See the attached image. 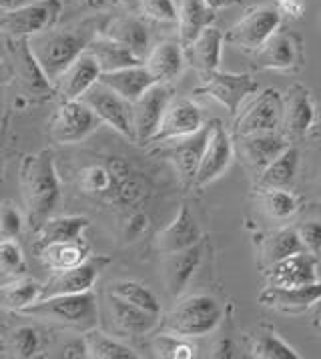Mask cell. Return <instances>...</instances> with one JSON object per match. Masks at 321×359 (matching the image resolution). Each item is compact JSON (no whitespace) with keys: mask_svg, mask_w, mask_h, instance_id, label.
Returning a JSON list of instances; mask_svg holds the SVG:
<instances>
[{"mask_svg":"<svg viewBox=\"0 0 321 359\" xmlns=\"http://www.w3.org/2000/svg\"><path fill=\"white\" fill-rule=\"evenodd\" d=\"M87 50L97 57L102 72L118 71V69H127V67H135V65H145V60L139 55H135L129 46L107 36L104 32L90 41Z\"/></svg>","mask_w":321,"mask_h":359,"instance_id":"f1b7e54d","label":"cell"},{"mask_svg":"<svg viewBox=\"0 0 321 359\" xmlns=\"http://www.w3.org/2000/svg\"><path fill=\"white\" fill-rule=\"evenodd\" d=\"M109 311L118 327L131 335H145L149 331L155 330L159 323V316L146 311L139 305L125 302L113 293H109Z\"/></svg>","mask_w":321,"mask_h":359,"instance_id":"83f0119b","label":"cell"},{"mask_svg":"<svg viewBox=\"0 0 321 359\" xmlns=\"http://www.w3.org/2000/svg\"><path fill=\"white\" fill-rule=\"evenodd\" d=\"M207 141H209V125L203 127L199 133L191 135V137H183V139L163 143L165 147L160 149L159 155L167 157L175 165V169L179 171L181 179L185 183L195 185V177H197V171H199Z\"/></svg>","mask_w":321,"mask_h":359,"instance_id":"2e32d148","label":"cell"},{"mask_svg":"<svg viewBox=\"0 0 321 359\" xmlns=\"http://www.w3.org/2000/svg\"><path fill=\"white\" fill-rule=\"evenodd\" d=\"M18 181L30 229L36 233L50 219L60 201V181L53 153L39 151L27 155L20 163Z\"/></svg>","mask_w":321,"mask_h":359,"instance_id":"6da1fadb","label":"cell"},{"mask_svg":"<svg viewBox=\"0 0 321 359\" xmlns=\"http://www.w3.org/2000/svg\"><path fill=\"white\" fill-rule=\"evenodd\" d=\"M199 239H201V229H199L195 217L187 205H181L175 219L159 233L157 245H159V251L163 255H169V253L189 249L193 245L199 243Z\"/></svg>","mask_w":321,"mask_h":359,"instance_id":"44dd1931","label":"cell"},{"mask_svg":"<svg viewBox=\"0 0 321 359\" xmlns=\"http://www.w3.org/2000/svg\"><path fill=\"white\" fill-rule=\"evenodd\" d=\"M149 217L145 213H135V215L129 219V225H127V231H125V237H127V241H135V239H139L143 233H146L149 229Z\"/></svg>","mask_w":321,"mask_h":359,"instance_id":"7dc6e473","label":"cell"},{"mask_svg":"<svg viewBox=\"0 0 321 359\" xmlns=\"http://www.w3.org/2000/svg\"><path fill=\"white\" fill-rule=\"evenodd\" d=\"M83 101L99 115L102 123L121 133L123 137H129L135 141V129H132V102L121 97L117 90L111 86L102 85L101 81L90 86L83 95Z\"/></svg>","mask_w":321,"mask_h":359,"instance_id":"30bf717a","label":"cell"},{"mask_svg":"<svg viewBox=\"0 0 321 359\" xmlns=\"http://www.w3.org/2000/svg\"><path fill=\"white\" fill-rule=\"evenodd\" d=\"M20 2H25V0H20ZM18 6H20V4H18Z\"/></svg>","mask_w":321,"mask_h":359,"instance_id":"11a10c76","label":"cell"},{"mask_svg":"<svg viewBox=\"0 0 321 359\" xmlns=\"http://www.w3.org/2000/svg\"><path fill=\"white\" fill-rule=\"evenodd\" d=\"M233 161V143L219 121H211L209 125V141L205 147L203 158L195 177V187H205L219 179L229 169Z\"/></svg>","mask_w":321,"mask_h":359,"instance_id":"4fadbf2b","label":"cell"},{"mask_svg":"<svg viewBox=\"0 0 321 359\" xmlns=\"http://www.w3.org/2000/svg\"><path fill=\"white\" fill-rule=\"evenodd\" d=\"M121 0H87L90 8H107V6H115Z\"/></svg>","mask_w":321,"mask_h":359,"instance_id":"f907efd6","label":"cell"},{"mask_svg":"<svg viewBox=\"0 0 321 359\" xmlns=\"http://www.w3.org/2000/svg\"><path fill=\"white\" fill-rule=\"evenodd\" d=\"M85 341H87L88 358L93 359H137V353L131 347L121 344L117 339L104 335L101 331L90 330L85 331Z\"/></svg>","mask_w":321,"mask_h":359,"instance_id":"d590c367","label":"cell"},{"mask_svg":"<svg viewBox=\"0 0 321 359\" xmlns=\"http://www.w3.org/2000/svg\"><path fill=\"white\" fill-rule=\"evenodd\" d=\"M173 101V88L167 83H155L143 97L132 102V129L137 143H151L159 129L160 118L169 102Z\"/></svg>","mask_w":321,"mask_h":359,"instance_id":"8fae6325","label":"cell"},{"mask_svg":"<svg viewBox=\"0 0 321 359\" xmlns=\"http://www.w3.org/2000/svg\"><path fill=\"white\" fill-rule=\"evenodd\" d=\"M6 349L13 351L15 358H34L41 351V335L34 327H18L11 333Z\"/></svg>","mask_w":321,"mask_h":359,"instance_id":"b9f144b4","label":"cell"},{"mask_svg":"<svg viewBox=\"0 0 321 359\" xmlns=\"http://www.w3.org/2000/svg\"><path fill=\"white\" fill-rule=\"evenodd\" d=\"M90 225L87 217H55L48 219L41 229L36 231V245L34 249L39 251L41 247L48 243H59V241H73L83 239V231Z\"/></svg>","mask_w":321,"mask_h":359,"instance_id":"4dcf8cb0","label":"cell"},{"mask_svg":"<svg viewBox=\"0 0 321 359\" xmlns=\"http://www.w3.org/2000/svg\"><path fill=\"white\" fill-rule=\"evenodd\" d=\"M185 48L179 41H163L149 50L145 67L157 79V83H169L177 79L185 65Z\"/></svg>","mask_w":321,"mask_h":359,"instance_id":"4316f807","label":"cell"},{"mask_svg":"<svg viewBox=\"0 0 321 359\" xmlns=\"http://www.w3.org/2000/svg\"><path fill=\"white\" fill-rule=\"evenodd\" d=\"M201 261V247L199 243L193 245L189 249L169 253L163 263V273H165V285L171 297L181 295V291L187 287L193 273L197 271Z\"/></svg>","mask_w":321,"mask_h":359,"instance_id":"d4e9b609","label":"cell"},{"mask_svg":"<svg viewBox=\"0 0 321 359\" xmlns=\"http://www.w3.org/2000/svg\"><path fill=\"white\" fill-rule=\"evenodd\" d=\"M203 85L195 88V95H207L221 102L231 115L239 113V107L251 95L259 90V85L247 72H221L213 71L203 74Z\"/></svg>","mask_w":321,"mask_h":359,"instance_id":"9c48e42d","label":"cell"},{"mask_svg":"<svg viewBox=\"0 0 321 359\" xmlns=\"http://www.w3.org/2000/svg\"><path fill=\"white\" fill-rule=\"evenodd\" d=\"M20 313L41 321H55L73 330L90 331L97 327L99 309H97V295L93 291H85V293L43 297L29 305L27 309H22Z\"/></svg>","mask_w":321,"mask_h":359,"instance_id":"3957f363","label":"cell"},{"mask_svg":"<svg viewBox=\"0 0 321 359\" xmlns=\"http://www.w3.org/2000/svg\"><path fill=\"white\" fill-rule=\"evenodd\" d=\"M297 233L303 241L306 251L320 255L321 253V223L320 221H307L303 225L297 227Z\"/></svg>","mask_w":321,"mask_h":359,"instance_id":"bcb514c9","label":"cell"},{"mask_svg":"<svg viewBox=\"0 0 321 359\" xmlns=\"http://www.w3.org/2000/svg\"><path fill=\"white\" fill-rule=\"evenodd\" d=\"M111 293L125 302L132 303V305L143 307L155 316L160 313V303L157 295L139 281H115V283H111Z\"/></svg>","mask_w":321,"mask_h":359,"instance_id":"8d00e7d4","label":"cell"},{"mask_svg":"<svg viewBox=\"0 0 321 359\" xmlns=\"http://www.w3.org/2000/svg\"><path fill=\"white\" fill-rule=\"evenodd\" d=\"M253 62L263 71H295L301 67V41L292 32H275L253 55Z\"/></svg>","mask_w":321,"mask_h":359,"instance_id":"9a60e30c","label":"cell"},{"mask_svg":"<svg viewBox=\"0 0 321 359\" xmlns=\"http://www.w3.org/2000/svg\"><path fill=\"white\" fill-rule=\"evenodd\" d=\"M267 281L269 285H278V287H295V285H309L320 281L315 255L309 251H301L269 265Z\"/></svg>","mask_w":321,"mask_h":359,"instance_id":"ffe728a7","label":"cell"},{"mask_svg":"<svg viewBox=\"0 0 321 359\" xmlns=\"http://www.w3.org/2000/svg\"><path fill=\"white\" fill-rule=\"evenodd\" d=\"M281 13L275 4H261L251 8L237 25L227 30L225 43L233 44L245 53H257L281 27Z\"/></svg>","mask_w":321,"mask_h":359,"instance_id":"8992f818","label":"cell"},{"mask_svg":"<svg viewBox=\"0 0 321 359\" xmlns=\"http://www.w3.org/2000/svg\"><path fill=\"white\" fill-rule=\"evenodd\" d=\"M215 8L207 0H181L179 6V43L187 48L205 29L213 27Z\"/></svg>","mask_w":321,"mask_h":359,"instance_id":"484cf974","label":"cell"},{"mask_svg":"<svg viewBox=\"0 0 321 359\" xmlns=\"http://www.w3.org/2000/svg\"><path fill=\"white\" fill-rule=\"evenodd\" d=\"M109 263V257H88L85 263L76 265L73 269L64 271H53L48 281L44 283L43 297H55V295H71V293H85L90 291L97 283L101 269ZM41 297V299H43Z\"/></svg>","mask_w":321,"mask_h":359,"instance_id":"5bb4252c","label":"cell"},{"mask_svg":"<svg viewBox=\"0 0 321 359\" xmlns=\"http://www.w3.org/2000/svg\"><path fill=\"white\" fill-rule=\"evenodd\" d=\"M213 8H219V6H229V4H233L237 0H207Z\"/></svg>","mask_w":321,"mask_h":359,"instance_id":"f5cc1de1","label":"cell"},{"mask_svg":"<svg viewBox=\"0 0 321 359\" xmlns=\"http://www.w3.org/2000/svg\"><path fill=\"white\" fill-rule=\"evenodd\" d=\"M0 271L4 281L27 275V259L15 239H2L0 243Z\"/></svg>","mask_w":321,"mask_h":359,"instance_id":"60d3db41","label":"cell"},{"mask_svg":"<svg viewBox=\"0 0 321 359\" xmlns=\"http://www.w3.org/2000/svg\"><path fill=\"white\" fill-rule=\"evenodd\" d=\"M102 85L111 86L117 90L121 97H125L129 102H135L139 97H143L151 86L157 83V79L149 72L145 65H135L118 71H109L101 74Z\"/></svg>","mask_w":321,"mask_h":359,"instance_id":"cb8c5ba5","label":"cell"},{"mask_svg":"<svg viewBox=\"0 0 321 359\" xmlns=\"http://www.w3.org/2000/svg\"><path fill=\"white\" fill-rule=\"evenodd\" d=\"M315 109L311 102V95L306 86L292 85L285 93V116H283V130L287 137H301L313 125Z\"/></svg>","mask_w":321,"mask_h":359,"instance_id":"7402d4cb","label":"cell"},{"mask_svg":"<svg viewBox=\"0 0 321 359\" xmlns=\"http://www.w3.org/2000/svg\"><path fill=\"white\" fill-rule=\"evenodd\" d=\"M203 129V113L201 109L189 99L173 97L169 102L165 115L160 118V125L151 143H167L183 137H191Z\"/></svg>","mask_w":321,"mask_h":359,"instance_id":"7c38bea8","label":"cell"},{"mask_svg":"<svg viewBox=\"0 0 321 359\" xmlns=\"http://www.w3.org/2000/svg\"><path fill=\"white\" fill-rule=\"evenodd\" d=\"M321 302V281L295 287L267 285L259 293V303L283 313H301Z\"/></svg>","mask_w":321,"mask_h":359,"instance_id":"ac0fdd59","label":"cell"},{"mask_svg":"<svg viewBox=\"0 0 321 359\" xmlns=\"http://www.w3.org/2000/svg\"><path fill=\"white\" fill-rule=\"evenodd\" d=\"M60 15L59 0H32L11 11H2L0 27L16 39H30L53 29Z\"/></svg>","mask_w":321,"mask_h":359,"instance_id":"52a82bcc","label":"cell"},{"mask_svg":"<svg viewBox=\"0 0 321 359\" xmlns=\"http://www.w3.org/2000/svg\"><path fill=\"white\" fill-rule=\"evenodd\" d=\"M101 74L102 69L101 65H99V60H97V57L93 53L85 50L55 81L57 83V93H59V97L62 101L83 99V95L87 93L88 88L99 83Z\"/></svg>","mask_w":321,"mask_h":359,"instance_id":"e0dca14e","label":"cell"},{"mask_svg":"<svg viewBox=\"0 0 321 359\" xmlns=\"http://www.w3.org/2000/svg\"><path fill=\"white\" fill-rule=\"evenodd\" d=\"M275 6L281 16H287L292 20H299L306 13V2L303 0H275Z\"/></svg>","mask_w":321,"mask_h":359,"instance_id":"c3c4849f","label":"cell"},{"mask_svg":"<svg viewBox=\"0 0 321 359\" xmlns=\"http://www.w3.org/2000/svg\"><path fill=\"white\" fill-rule=\"evenodd\" d=\"M289 147L278 133H255L239 137V151L253 175H261Z\"/></svg>","mask_w":321,"mask_h":359,"instance_id":"d6986e66","label":"cell"},{"mask_svg":"<svg viewBox=\"0 0 321 359\" xmlns=\"http://www.w3.org/2000/svg\"><path fill=\"white\" fill-rule=\"evenodd\" d=\"M317 307H320V309H317V319H320V321H317V325L321 327V302L317 303Z\"/></svg>","mask_w":321,"mask_h":359,"instance_id":"db71d44e","label":"cell"},{"mask_svg":"<svg viewBox=\"0 0 321 359\" xmlns=\"http://www.w3.org/2000/svg\"><path fill=\"white\" fill-rule=\"evenodd\" d=\"M39 259L50 271H64L73 269L76 265L85 263L88 259V245L85 239H73V241H59L48 243L36 251Z\"/></svg>","mask_w":321,"mask_h":359,"instance_id":"f546056e","label":"cell"},{"mask_svg":"<svg viewBox=\"0 0 321 359\" xmlns=\"http://www.w3.org/2000/svg\"><path fill=\"white\" fill-rule=\"evenodd\" d=\"M301 251H306L303 241H301L297 229H289V227L271 233L263 241V257L269 265L289 257V255H295V253H301Z\"/></svg>","mask_w":321,"mask_h":359,"instance_id":"e575fe53","label":"cell"},{"mask_svg":"<svg viewBox=\"0 0 321 359\" xmlns=\"http://www.w3.org/2000/svg\"><path fill=\"white\" fill-rule=\"evenodd\" d=\"M111 197L121 205H137L146 197V187L141 183V179H137L131 172L127 179H121L115 183Z\"/></svg>","mask_w":321,"mask_h":359,"instance_id":"7bdbcfd3","label":"cell"},{"mask_svg":"<svg viewBox=\"0 0 321 359\" xmlns=\"http://www.w3.org/2000/svg\"><path fill=\"white\" fill-rule=\"evenodd\" d=\"M22 229V215L11 201L2 203V213H0V233L2 239H15Z\"/></svg>","mask_w":321,"mask_h":359,"instance_id":"f6af8a7d","label":"cell"},{"mask_svg":"<svg viewBox=\"0 0 321 359\" xmlns=\"http://www.w3.org/2000/svg\"><path fill=\"white\" fill-rule=\"evenodd\" d=\"M225 34L215 27L205 29L193 43L185 48V57L191 67H195L201 74L219 71L221 53H223Z\"/></svg>","mask_w":321,"mask_h":359,"instance_id":"603a6c76","label":"cell"},{"mask_svg":"<svg viewBox=\"0 0 321 359\" xmlns=\"http://www.w3.org/2000/svg\"><path fill=\"white\" fill-rule=\"evenodd\" d=\"M285 97L278 88H263L243 107L235 121V137L255 133H278L283 127Z\"/></svg>","mask_w":321,"mask_h":359,"instance_id":"5b68a950","label":"cell"},{"mask_svg":"<svg viewBox=\"0 0 321 359\" xmlns=\"http://www.w3.org/2000/svg\"><path fill=\"white\" fill-rule=\"evenodd\" d=\"M104 34L115 39L125 46H129L135 55L143 58L149 53V32H146L145 22H141L135 16H118L109 22L104 29Z\"/></svg>","mask_w":321,"mask_h":359,"instance_id":"1f68e13d","label":"cell"},{"mask_svg":"<svg viewBox=\"0 0 321 359\" xmlns=\"http://www.w3.org/2000/svg\"><path fill=\"white\" fill-rule=\"evenodd\" d=\"M78 185H81V191L88 195H113L115 177L109 167L90 165L78 175Z\"/></svg>","mask_w":321,"mask_h":359,"instance_id":"ab89813d","label":"cell"},{"mask_svg":"<svg viewBox=\"0 0 321 359\" xmlns=\"http://www.w3.org/2000/svg\"><path fill=\"white\" fill-rule=\"evenodd\" d=\"M251 355L261 359H299V353L292 345L285 344L273 331H261L255 335L251 344Z\"/></svg>","mask_w":321,"mask_h":359,"instance_id":"74e56055","label":"cell"},{"mask_svg":"<svg viewBox=\"0 0 321 359\" xmlns=\"http://www.w3.org/2000/svg\"><path fill=\"white\" fill-rule=\"evenodd\" d=\"M102 121L83 99L62 101L50 121V139L59 144H74L99 129Z\"/></svg>","mask_w":321,"mask_h":359,"instance_id":"ba28073f","label":"cell"},{"mask_svg":"<svg viewBox=\"0 0 321 359\" xmlns=\"http://www.w3.org/2000/svg\"><path fill=\"white\" fill-rule=\"evenodd\" d=\"M62 351H64V358H88L87 341H85V337H83V339L69 341V344L62 347Z\"/></svg>","mask_w":321,"mask_h":359,"instance_id":"681fc988","label":"cell"},{"mask_svg":"<svg viewBox=\"0 0 321 359\" xmlns=\"http://www.w3.org/2000/svg\"><path fill=\"white\" fill-rule=\"evenodd\" d=\"M97 34L90 27L78 29H48L29 39V46L48 81H57L62 71L73 65L88 48Z\"/></svg>","mask_w":321,"mask_h":359,"instance_id":"7a4b0ae2","label":"cell"},{"mask_svg":"<svg viewBox=\"0 0 321 359\" xmlns=\"http://www.w3.org/2000/svg\"><path fill=\"white\" fill-rule=\"evenodd\" d=\"M20 4V0H0V6L2 11H11V8H16Z\"/></svg>","mask_w":321,"mask_h":359,"instance_id":"816d5d0a","label":"cell"},{"mask_svg":"<svg viewBox=\"0 0 321 359\" xmlns=\"http://www.w3.org/2000/svg\"><path fill=\"white\" fill-rule=\"evenodd\" d=\"M223 307L211 295H189L171 309L160 330L179 337H203L221 323Z\"/></svg>","mask_w":321,"mask_h":359,"instance_id":"277c9868","label":"cell"},{"mask_svg":"<svg viewBox=\"0 0 321 359\" xmlns=\"http://www.w3.org/2000/svg\"><path fill=\"white\" fill-rule=\"evenodd\" d=\"M299 167V151L295 147H287L265 171L257 177V189H285Z\"/></svg>","mask_w":321,"mask_h":359,"instance_id":"836d02e7","label":"cell"},{"mask_svg":"<svg viewBox=\"0 0 321 359\" xmlns=\"http://www.w3.org/2000/svg\"><path fill=\"white\" fill-rule=\"evenodd\" d=\"M139 2H141L143 15L155 22L173 25L179 20V8L173 0H139Z\"/></svg>","mask_w":321,"mask_h":359,"instance_id":"ee69618b","label":"cell"},{"mask_svg":"<svg viewBox=\"0 0 321 359\" xmlns=\"http://www.w3.org/2000/svg\"><path fill=\"white\" fill-rule=\"evenodd\" d=\"M261 205L267 217L275 219V221H285L295 215V211H297L295 197L285 189H263Z\"/></svg>","mask_w":321,"mask_h":359,"instance_id":"f35d334b","label":"cell"},{"mask_svg":"<svg viewBox=\"0 0 321 359\" xmlns=\"http://www.w3.org/2000/svg\"><path fill=\"white\" fill-rule=\"evenodd\" d=\"M43 283L27 279V277H18L13 281H4L0 289V303L4 309L8 311H22L29 305L36 303L43 297Z\"/></svg>","mask_w":321,"mask_h":359,"instance_id":"d6a6232c","label":"cell"}]
</instances>
